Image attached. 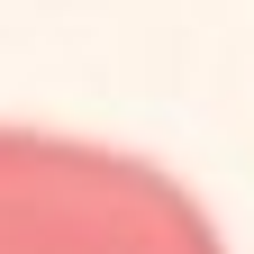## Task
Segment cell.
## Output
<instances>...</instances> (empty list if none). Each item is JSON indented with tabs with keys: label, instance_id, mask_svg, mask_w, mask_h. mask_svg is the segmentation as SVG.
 Listing matches in <instances>:
<instances>
[{
	"label": "cell",
	"instance_id": "6da1fadb",
	"mask_svg": "<svg viewBox=\"0 0 254 254\" xmlns=\"http://www.w3.org/2000/svg\"><path fill=\"white\" fill-rule=\"evenodd\" d=\"M0 254H227L173 173L118 145L0 127Z\"/></svg>",
	"mask_w": 254,
	"mask_h": 254
}]
</instances>
